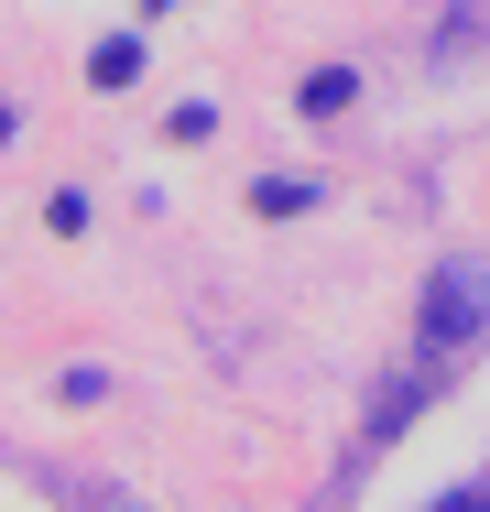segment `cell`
<instances>
[{
  "mask_svg": "<svg viewBox=\"0 0 490 512\" xmlns=\"http://www.w3.org/2000/svg\"><path fill=\"white\" fill-rule=\"evenodd\" d=\"M490 327V284L469 273V262H436L425 273V306H414V338H425V371H447L469 338Z\"/></svg>",
  "mask_w": 490,
  "mask_h": 512,
  "instance_id": "1",
  "label": "cell"
},
{
  "mask_svg": "<svg viewBox=\"0 0 490 512\" xmlns=\"http://www.w3.org/2000/svg\"><path fill=\"white\" fill-rule=\"evenodd\" d=\"M142 77V44H98V88H131Z\"/></svg>",
  "mask_w": 490,
  "mask_h": 512,
  "instance_id": "2",
  "label": "cell"
},
{
  "mask_svg": "<svg viewBox=\"0 0 490 512\" xmlns=\"http://www.w3.org/2000/svg\"><path fill=\"white\" fill-rule=\"evenodd\" d=\"M251 207H262V218H294V207H305V186H294V175H273V186H251Z\"/></svg>",
  "mask_w": 490,
  "mask_h": 512,
  "instance_id": "3",
  "label": "cell"
},
{
  "mask_svg": "<svg viewBox=\"0 0 490 512\" xmlns=\"http://www.w3.org/2000/svg\"><path fill=\"white\" fill-rule=\"evenodd\" d=\"M425 512H480V480H469V491H447V502H425Z\"/></svg>",
  "mask_w": 490,
  "mask_h": 512,
  "instance_id": "4",
  "label": "cell"
},
{
  "mask_svg": "<svg viewBox=\"0 0 490 512\" xmlns=\"http://www.w3.org/2000/svg\"><path fill=\"white\" fill-rule=\"evenodd\" d=\"M0 142H11V99H0Z\"/></svg>",
  "mask_w": 490,
  "mask_h": 512,
  "instance_id": "5",
  "label": "cell"
}]
</instances>
